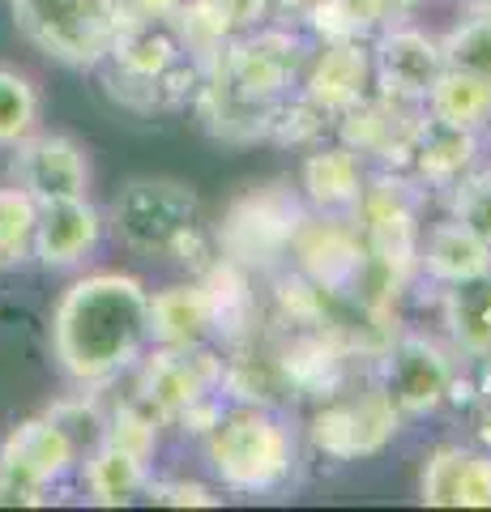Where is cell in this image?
I'll return each mask as SVG.
<instances>
[{
	"mask_svg": "<svg viewBox=\"0 0 491 512\" xmlns=\"http://www.w3.org/2000/svg\"><path fill=\"white\" fill-rule=\"evenodd\" d=\"M440 73H445L440 39H427L423 30L393 26V30L380 35L376 52H372V77L380 86L376 94H385V99L423 107Z\"/></svg>",
	"mask_w": 491,
	"mask_h": 512,
	"instance_id": "11",
	"label": "cell"
},
{
	"mask_svg": "<svg viewBox=\"0 0 491 512\" xmlns=\"http://www.w3.org/2000/svg\"><path fill=\"white\" fill-rule=\"evenodd\" d=\"M402 427V414L393 410V402L380 389L368 393H334L325 397V406L312 414V444L325 457L338 461H359L380 453Z\"/></svg>",
	"mask_w": 491,
	"mask_h": 512,
	"instance_id": "8",
	"label": "cell"
},
{
	"mask_svg": "<svg viewBox=\"0 0 491 512\" xmlns=\"http://www.w3.org/2000/svg\"><path fill=\"white\" fill-rule=\"evenodd\" d=\"M470 13H491V0H462Z\"/></svg>",
	"mask_w": 491,
	"mask_h": 512,
	"instance_id": "33",
	"label": "cell"
},
{
	"mask_svg": "<svg viewBox=\"0 0 491 512\" xmlns=\"http://www.w3.org/2000/svg\"><path fill=\"white\" fill-rule=\"evenodd\" d=\"M304 192L321 214H355L363 197V167L351 146H329L304 158Z\"/></svg>",
	"mask_w": 491,
	"mask_h": 512,
	"instance_id": "20",
	"label": "cell"
},
{
	"mask_svg": "<svg viewBox=\"0 0 491 512\" xmlns=\"http://www.w3.org/2000/svg\"><path fill=\"white\" fill-rule=\"evenodd\" d=\"M205 453L231 491H274L295 470V440L269 406L223 410V419L205 431Z\"/></svg>",
	"mask_w": 491,
	"mask_h": 512,
	"instance_id": "3",
	"label": "cell"
},
{
	"mask_svg": "<svg viewBox=\"0 0 491 512\" xmlns=\"http://www.w3.org/2000/svg\"><path fill=\"white\" fill-rule=\"evenodd\" d=\"M227 363L201 346H158L154 355L141 363L137 376V402L154 410L158 419H180L205 397L223 393Z\"/></svg>",
	"mask_w": 491,
	"mask_h": 512,
	"instance_id": "7",
	"label": "cell"
},
{
	"mask_svg": "<svg viewBox=\"0 0 491 512\" xmlns=\"http://www.w3.org/2000/svg\"><path fill=\"white\" fill-rule=\"evenodd\" d=\"M406 163H415V171L427 184L449 188L453 180H462V175L479 163V133L445 124L436 116H423L415 128V141H410Z\"/></svg>",
	"mask_w": 491,
	"mask_h": 512,
	"instance_id": "18",
	"label": "cell"
},
{
	"mask_svg": "<svg viewBox=\"0 0 491 512\" xmlns=\"http://www.w3.org/2000/svg\"><path fill=\"white\" fill-rule=\"evenodd\" d=\"M73 466H77V444L52 414L18 423L9 431V440L0 444V470L39 491L47 483H56V478H65Z\"/></svg>",
	"mask_w": 491,
	"mask_h": 512,
	"instance_id": "12",
	"label": "cell"
},
{
	"mask_svg": "<svg viewBox=\"0 0 491 512\" xmlns=\"http://www.w3.org/2000/svg\"><path fill=\"white\" fill-rule=\"evenodd\" d=\"M440 56H445V69L470 73L491 86V13H470L466 22H457L440 39Z\"/></svg>",
	"mask_w": 491,
	"mask_h": 512,
	"instance_id": "26",
	"label": "cell"
},
{
	"mask_svg": "<svg viewBox=\"0 0 491 512\" xmlns=\"http://www.w3.org/2000/svg\"><path fill=\"white\" fill-rule=\"evenodd\" d=\"M9 9L43 56L73 69L99 64L124 22V0H9Z\"/></svg>",
	"mask_w": 491,
	"mask_h": 512,
	"instance_id": "4",
	"label": "cell"
},
{
	"mask_svg": "<svg viewBox=\"0 0 491 512\" xmlns=\"http://www.w3.org/2000/svg\"><path fill=\"white\" fill-rule=\"evenodd\" d=\"M304 205L291 188L282 184H265L244 192L240 201L227 210L223 227H218V248L227 261L240 269H274L282 256H291V239L304 222Z\"/></svg>",
	"mask_w": 491,
	"mask_h": 512,
	"instance_id": "5",
	"label": "cell"
},
{
	"mask_svg": "<svg viewBox=\"0 0 491 512\" xmlns=\"http://www.w3.org/2000/svg\"><path fill=\"white\" fill-rule=\"evenodd\" d=\"M380 393L398 414H432L445 397H453V363L432 338L402 333L389 338L380 355Z\"/></svg>",
	"mask_w": 491,
	"mask_h": 512,
	"instance_id": "9",
	"label": "cell"
},
{
	"mask_svg": "<svg viewBox=\"0 0 491 512\" xmlns=\"http://www.w3.org/2000/svg\"><path fill=\"white\" fill-rule=\"evenodd\" d=\"M419 269L440 286L474 278V274H483V269H491V244L479 239L466 222H457V218L436 222V227L427 231V239L419 244Z\"/></svg>",
	"mask_w": 491,
	"mask_h": 512,
	"instance_id": "19",
	"label": "cell"
},
{
	"mask_svg": "<svg viewBox=\"0 0 491 512\" xmlns=\"http://www.w3.org/2000/svg\"><path fill=\"white\" fill-rule=\"evenodd\" d=\"M479 363H483V372H487V389H491V338H487V350H483V359H479Z\"/></svg>",
	"mask_w": 491,
	"mask_h": 512,
	"instance_id": "34",
	"label": "cell"
},
{
	"mask_svg": "<svg viewBox=\"0 0 491 512\" xmlns=\"http://www.w3.org/2000/svg\"><path fill=\"white\" fill-rule=\"evenodd\" d=\"M13 184L26 188L39 205L86 197L90 188V163L86 150L65 133H30L13 146Z\"/></svg>",
	"mask_w": 491,
	"mask_h": 512,
	"instance_id": "10",
	"label": "cell"
},
{
	"mask_svg": "<svg viewBox=\"0 0 491 512\" xmlns=\"http://www.w3.org/2000/svg\"><path fill=\"white\" fill-rule=\"evenodd\" d=\"M445 325L453 333V346L479 363L491 338V269L445 286Z\"/></svg>",
	"mask_w": 491,
	"mask_h": 512,
	"instance_id": "21",
	"label": "cell"
},
{
	"mask_svg": "<svg viewBox=\"0 0 491 512\" xmlns=\"http://www.w3.org/2000/svg\"><path fill=\"white\" fill-rule=\"evenodd\" d=\"M389 0H308V18L316 35L329 39H368L372 30L385 26Z\"/></svg>",
	"mask_w": 491,
	"mask_h": 512,
	"instance_id": "24",
	"label": "cell"
},
{
	"mask_svg": "<svg viewBox=\"0 0 491 512\" xmlns=\"http://www.w3.org/2000/svg\"><path fill=\"white\" fill-rule=\"evenodd\" d=\"M107 56L116 60V69L124 73V82H154L167 86L171 69L184 60V43L171 30V22H141V18H124L116 26Z\"/></svg>",
	"mask_w": 491,
	"mask_h": 512,
	"instance_id": "16",
	"label": "cell"
},
{
	"mask_svg": "<svg viewBox=\"0 0 491 512\" xmlns=\"http://www.w3.org/2000/svg\"><path fill=\"white\" fill-rule=\"evenodd\" d=\"M35 128H39L35 82L22 69H13V64H0V150H13Z\"/></svg>",
	"mask_w": 491,
	"mask_h": 512,
	"instance_id": "25",
	"label": "cell"
},
{
	"mask_svg": "<svg viewBox=\"0 0 491 512\" xmlns=\"http://www.w3.org/2000/svg\"><path fill=\"white\" fill-rule=\"evenodd\" d=\"M150 338L158 346H201L214 333V308L210 291L201 282H180L154 291L146 303Z\"/></svg>",
	"mask_w": 491,
	"mask_h": 512,
	"instance_id": "17",
	"label": "cell"
},
{
	"mask_svg": "<svg viewBox=\"0 0 491 512\" xmlns=\"http://www.w3.org/2000/svg\"><path fill=\"white\" fill-rule=\"evenodd\" d=\"M210 5L223 13L231 30H252V26L265 22V13L274 0H210Z\"/></svg>",
	"mask_w": 491,
	"mask_h": 512,
	"instance_id": "31",
	"label": "cell"
},
{
	"mask_svg": "<svg viewBox=\"0 0 491 512\" xmlns=\"http://www.w3.org/2000/svg\"><path fill=\"white\" fill-rule=\"evenodd\" d=\"M146 303L150 291L133 274L77 278L52 316V355L60 372L77 384H99L133 367L150 342Z\"/></svg>",
	"mask_w": 491,
	"mask_h": 512,
	"instance_id": "1",
	"label": "cell"
},
{
	"mask_svg": "<svg viewBox=\"0 0 491 512\" xmlns=\"http://www.w3.org/2000/svg\"><path fill=\"white\" fill-rule=\"evenodd\" d=\"M184 9V0H124V18L141 22H171Z\"/></svg>",
	"mask_w": 491,
	"mask_h": 512,
	"instance_id": "32",
	"label": "cell"
},
{
	"mask_svg": "<svg viewBox=\"0 0 491 512\" xmlns=\"http://www.w3.org/2000/svg\"><path fill=\"white\" fill-rule=\"evenodd\" d=\"M427 116L445 120V124H457V128H470V133H483L491 124V86L479 82L470 73H457V69H445L436 77L432 94H427Z\"/></svg>",
	"mask_w": 491,
	"mask_h": 512,
	"instance_id": "22",
	"label": "cell"
},
{
	"mask_svg": "<svg viewBox=\"0 0 491 512\" xmlns=\"http://www.w3.org/2000/svg\"><path fill=\"white\" fill-rule=\"evenodd\" d=\"M150 487V500L158 504H176V508H214L218 495L201 483H146Z\"/></svg>",
	"mask_w": 491,
	"mask_h": 512,
	"instance_id": "30",
	"label": "cell"
},
{
	"mask_svg": "<svg viewBox=\"0 0 491 512\" xmlns=\"http://www.w3.org/2000/svg\"><path fill=\"white\" fill-rule=\"evenodd\" d=\"M146 461H137L129 453H120L112 444H94V453L86 461V491L94 504L103 508H116V504H129L137 491H146Z\"/></svg>",
	"mask_w": 491,
	"mask_h": 512,
	"instance_id": "23",
	"label": "cell"
},
{
	"mask_svg": "<svg viewBox=\"0 0 491 512\" xmlns=\"http://www.w3.org/2000/svg\"><path fill=\"white\" fill-rule=\"evenodd\" d=\"M210 82L231 90L235 99L278 107L304 69V47L287 30H257L248 39H227V47L210 64Z\"/></svg>",
	"mask_w": 491,
	"mask_h": 512,
	"instance_id": "6",
	"label": "cell"
},
{
	"mask_svg": "<svg viewBox=\"0 0 491 512\" xmlns=\"http://www.w3.org/2000/svg\"><path fill=\"white\" fill-rule=\"evenodd\" d=\"M479 427H483V440L491 444V402H487V410H483V423H479Z\"/></svg>",
	"mask_w": 491,
	"mask_h": 512,
	"instance_id": "35",
	"label": "cell"
},
{
	"mask_svg": "<svg viewBox=\"0 0 491 512\" xmlns=\"http://www.w3.org/2000/svg\"><path fill=\"white\" fill-rule=\"evenodd\" d=\"M427 508H491V453L436 448L423 466Z\"/></svg>",
	"mask_w": 491,
	"mask_h": 512,
	"instance_id": "15",
	"label": "cell"
},
{
	"mask_svg": "<svg viewBox=\"0 0 491 512\" xmlns=\"http://www.w3.org/2000/svg\"><path fill=\"white\" fill-rule=\"evenodd\" d=\"M449 197H453V218L466 222L474 235L491 244V167L474 163L462 180L449 184Z\"/></svg>",
	"mask_w": 491,
	"mask_h": 512,
	"instance_id": "29",
	"label": "cell"
},
{
	"mask_svg": "<svg viewBox=\"0 0 491 512\" xmlns=\"http://www.w3.org/2000/svg\"><path fill=\"white\" fill-rule=\"evenodd\" d=\"M103 444L120 448L137 461H150L158 448V414L141 402H124L112 410V419H103Z\"/></svg>",
	"mask_w": 491,
	"mask_h": 512,
	"instance_id": "28",
	"label": "cell"
},
{
	"mask_svg": "<svg viewBox=\"0 0 491 512\" xmlns=\"http://www.w3.org/2000/svg\"><path fill=\"white\" fill-rule=\"evenodd\" d=\"M99 235H103V218L86 197L43 201L30 256H39L47 269H69L99 248Z\"/></svg>",
	"mask_w": 491,
	"mask_h": 512,
	"instance_id": "14",
	"label": "cell"
},
{
	"mask_svg": "<svg viewBox=\"0 0 491 512\" xmlns=\"http://www.w3.org/2000/svg\"><path fill=\"white\" fill-rule=\"evenodd\" d=\"M112 231L141 256H180L201 239V201L184 180L137 175L112 201Z\"/></svg>",
	"mask_w": 491,
	"mask_h": 512,
	"instance_id": "2",
	"label": "cell"
},
{
	"mask_svg": "<svg viewBox=\"0 0 491 512\" xmlns=\"http://www.w3.org/2000/svg\"><path fill=\"white\" fill-rule=\"evenodd\" d=\"M372 82V56L363 39H329L321 52L312 56L304 73V99L316 103L325 116H342L346 107H355Z\"/></svg>",
	"mask_w": 491,
	"mask_h": 512,
	"instance_id": "13",
	"label": "cell"
},
{
	"mask_svg": "<svg viewBox=\"0 0 491 512\" xmlns=\"http://www.w3.org/2000/svg\"><path fill=\"white\" fill-rule=\"evenodd\" d=\"M35 222L39 201L26 188L5 184L0 188V265H18L35 248Z\"/></svg>",
	"mask_w": 491,
	"mask_h": 512,
	"instance_id": "27",
	"label": "cell"
}]
</instances>
